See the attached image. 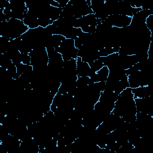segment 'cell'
<instances>
[{
  "label": "cell",
  "mask_w": 153,
  "mask_h": 153,
  "mask_svg": "<svg viewBox=\"0 0 153 153\" xmlns=\"http://www.w3.org/2000/svg\"><path fill=\"white\" fill-rule=\"evenodd\" d=\"M112 112L121 117L124 122L136 121L137 109L131 88L127 87L119 94Z\"/></svg>",
  "instance_id": "6da1fadb"
},
{
  "label": "cell",
  "mask_w": 153,
  "mask_h": 153,
  "mask_svg": "<svg viewBox=\"0 0 153 153\" xmlns=\"http://www.w3.org/2000/svg\"><path fill=\"white\" fill-rule=\"evenodd\" d=\"M28 30L22 20L11 19L0 22V36L8 41L20 37Z\"/></svg>",
  "instance_id": "7a4b0ae2"
},
{
  "label": "cell",
  "mask_w": 153,
  "mask_h": 153,
  "mask_svg": "<svg viewBox=\"0 0 153 153\" xmlns=\"http://www.w3.org/2000/svg\"><path fill=\"white\" fill-rule=\"evenodd\" d=\"M131 20L132 17L131 16L123 14H114L109 16L102 20L112 27L124 29L130 25Z\"/></svg>",
  "instance_id": "3957f363"
},
{
  "label": "cell",
  "mask_w": 153,
  "mask_h": 153,
  "mask_svg": "<svg viewBox=\"0 0 153 153\" xmlns=\"http://www.w3.org/2000/svg\"><path fill=\"white\" fill-rule=\"evenodd\" d=\"M76 73L78 77H90V76L92 74L88 63L82 61L81 57L78 56L76 58Z\"/></svg>",
  "instance_id": "277c9868"
},
{
  "label": "cell",
  "mask_w": 153,
  "mask_h": 153,
  "mask_svg": "<svg viewBox=\"0 0 153 153\" xmlns=\"http://www.w3.org/2000/svg\"><path fill=\"white\" fill-rule=\"evenodd\" d=\"M109 69L107 66H103L99 70L92 73L90 76L91 80L93 82H105L109 76Z\"/></svg>",
  "instance_id": "5b68a950"
},
{
  "label": "cell",
  "mask_w": 153,
  "mask_h": 153,
  "mask_svg": "<svg viewBox=\"0 0 153 153\" xmlns=\"http://www.w3.org/2000/svg\"><path fill=\"white\" fill-rule=\"evenodd\" d=\"M134 98H145L151 96V90L148 85L139 87L135 88H131Z\"/></svg>",
  "instance_id": "8992f818"
}]
</instances>
